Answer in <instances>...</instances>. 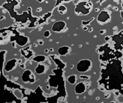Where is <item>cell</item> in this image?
<instances>
[{"label": "cell", "mask_w": 123, "mask_h": 103, "mask_svg": "<svg viewBox=\"0 0 123 103\" xmlns=\"http://www.w3.org/2000/svg\"><path fill=\"white\" fill-rule=\"evenodd\" d=\"M90 65V62L89 61L85 60L81 62L80 64L79 65V68L78 69L79 70H81L80 71H85L86 70L88 69Z\"/></svg>", "instance_id": "1"}, {"label": "cell", "mask_w": 123, "mask_h": 103, "mask_svg": "<svg viewBox=\"0 0 123 103\" xmlns=\"http://www.w3.org/2000/svg\"><path fill=\"white\" fill-rule=\"evenodd\" d=\"M109 18L108 14L105 12H102L98 16V20L99 21L105 22Z\"/></svg>", "instance_id": "2"}, {"label": "cell", "mask_w": 123, "mask_h": 103, "mask_svg": "<svg viewBox=\"0 0 123 103\" xmlns=\"http://www.w3.org/2000/svg\"><path fill=\"white\" fill-rule=\"evenodd\" d=\"M77 90H79L78 91V92L81 93L82 92H83L85 88L84 87V85L82 84H79L78 86H77Z\"/></svg>", "instance_id": "3"}]
</instances>
